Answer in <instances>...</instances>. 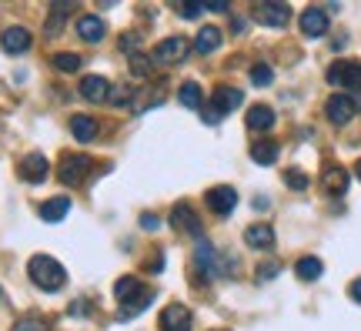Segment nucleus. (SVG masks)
I'll use <instances>...</instances> for the list:
<instances>
[{
    "label": "nucleus",
    "mask_w": 361,
    "mask_h": 331,
    "mask_svg": "<svg viewBox=\"0 0 361 331\" xmlns=\"http://www.w3.org/2000/svg\"><path fill=\"white\" fill-rule=\"evenodd\" d=\"M77 34H80V41H87V44H97V41H101V37L107 34V27H104V20H101V17L84 14L80 20H77Z\"/></svg>",
    "instance_id": "nucleus-18"
},
{
    "label": "nucleus",
    "mask_w": 361,
    "mask_h": 331,
    "mask_svg": "<svg viewBox=\"0 0 361 331\" xmlns=\"http://www.w3.org/2000/svg\"><path fill=\"white\" fill-rule=\"evenodd\" d=\"M191 311L184 304H167L161 311V331H191Z\"/></svg>",
    "instance_id": "nucleus-10"
},
{
    "label": "nucleus",
    "mask_w": 361,
    "mask_h": 331,
    "mask_svg": "<svg viewBox=\"0 0 361 331\" xmlns=\"http://www.w3.org/2000/svg\"><path fill=\"white\" fill-rule=\"evenodd\" d=\"M348 295H351L355 301H361V278H358V281H351V288H348Z\"/></svg>",
    "instance_id": "nucleus-37"
},
{
    "label": "nucleus",
    "mask_w": 361,
    "mask_h": 331,
    "mask_svg": "<svg viewBox=\"0 0 361 331\" xmlns=\"http://www.w3.org/2000/svg\"><path fill=\"white\" fill-rule=\"evenodd\" d=\"M301 34L304 37H325L328 34V14L321 7H304L301 10Z\"/></svg>",
    "instance_id": "nucleus-9"
},
{
    "label": "nucleus",
    "mask_w": 361,
    "mask_h": 331,
    "mask_svg": "<svg viewBox=\"0 0 361 331\" xmlns=\"http://www.w3.org/2000/svg\"><path fill=\"white\" fill-rule=\"evenodd\" d=\"M201 84L197 80H184L180 84V90H178V101H180V107H187V111H197L201 107Z\"/></svg>",
    "instance_id": "nucleus-23"
},
{
    "label": "nucleus",
    "mask_w": 361,
    "mask_h": 331,
    "mask_svg": "<svg viewBox=\"0 0 361 331\" xmlns=\"http://www.w3.org/2000/svg\"><path fill=\"white\" fill-rule=\"evenodd\" d=\"M71 131H74L77 141H94V134H97V120L87 118V114H77V118H71Z\"/></svg>",
    "instance_id": "nucleus-24"
},
{
    "label": "nucleus",
    "mask_w": 361,
    "mask_h": 331,
    "mask_svg": "<svg viewBox=\"0 0 361 331\" xmlns=\"http://www.w3.org/2000/svg\"><path fill=\"white\" fill-rule=\"evenodd\" d=\"M54 67H57V71H64V74H77V71H80V54L60 50V54H54Z\"/></svg>",
    "instance_id": "nucleus-27"
},
{
    "label": "nucleus",
    "mask_w": 361,
    "mask_h": 331,
    "mask_svg": "<svg viewBox=\"0 0 361 331\" xmlns=\"http://www.w3.org/2000/svg\"><path fill=\"white\" fill-rule=\"evenodd\" d=\"M218 47H221V30L211 27V24L197 30V37H194V50H197V54H214Z\"/></svg>",
    "instance_id": "nucleus-20"
},
{
    "label": "nucleus",
    "mask_w": 361,
    "mask_h": 331,
    "mask_svg": "<svg viewBox=\"0 0 361 331\" xmlns=\"http://www.w3.org/2000/svg\"><path fill=\"white\" fill-rule=\"evenodd\" d=\"M355 111H358V104H355L348 94H331L328 104H325V114H328V120H331V124H338V127L355 118Z\"/></svg>",
    "instance_id": "nucleus-7"
},
{
    "label": "nucleus",
    "mask_w": 361,
    "mask_h": 331,
    "mask_svg": "<svg viewBox=\"0 0 361 331\" xmlns=\"http://www.w3.org/2000/svg\"><path fill=\"white\" fill-rule=\"evenodd\" d=\"M244 241H248V248H255V251H271V248H274V227L251 225L244 231Z\"/></svg>",
    "instance_id": "nucleus-17"
},
{
    "label": "nucleus",
    "mask_w": 361,
    "mask_h": 331,
    "mask_svg": "<svg viewBox=\"0 0 361 331\" xmlns=\"http://www.w3.org/2000/svg\"><path fill=\"white\" fill-rule=\"evenodd\" d=\"M201 10H204L201 3H184V7H180V17H197Z\"/></svg>",
    "instance_id": "nucleus-35"
},
{
    "label": "nucleus",
    "mask_w": 361,
    "mask_h": 331,
    "mask_svg": "<svg viewBox=\"0 0 361 331\" xmlns=\"http://www.w3.org/2000/svg\"><path fill=\"white\" fill-rule=\"evenodd\" d=\"M0 47H3L7 54H24V50L30 47L27 27H3V34H0Z\"/></svg>",
    "instance_id": "nucleus-15"
},
{
    "label": "nucleus",
    "mask_w": 361,
    "mask_h": 331,
    "mask_svg": "<svg viewBox=\"0 0 361 331\" xmlns=\"http://www.w3.org/2000/svg\"><path fill=\"white\" fill-rule=\"evenodd\" d=\"M208 10H214V14H225L227 3H225V0H214V3H208Z\"/></svg>",
    "instance_id": "nucleus-38"
},
{
    "label": "nucleus",
    "mask_w": 361,
    "mask_h": 331,
    "mask_svg": "<svg viewBox=\"0 0 361 331\" xmlns=\"http://www.w3.org/2000/svg\"><path fill=\"white\" fill-rule=\"evenodd\" d=\"M71 10V3H57L54 7V14H50V20H47V34L54 37V34H60V24H64V14Z\"/></svg>",
    "instance_id": "nucleus-30"
},
{
    "label": "nucleus",
    "mask_w": 361,
    "mask_h": 331,
    "mask_svg": "<svg viewBox=\"0 0 361 331\" xmlns=\"http://www.w3.org/2000/svg\"><path fill=\"white\" fill-rule=\"evenodd\" d=\"M248 127H251V131H268L271 124H274V111H271L268 104H255L251 107V111H248Z\"/></svg>",
    "instance_id": "nucleus-21"
},
{
    "label": "nucleus",
    "mask_w": 361,
    "mask_h": 331,
    "mask_svg": "<svg viewBox=\"0 0 361 331\" xmlns=\"http://www.w3.org/2000/svg\"><path fill=\"white\" fill-rule=\"evenodd\" d=\"M10 331H47L41 321H34V318H24V321H17Z\"/></svg>",
    "instance_id": "nucleus-32"
},
{
    "label": "nucleus",
    "mask_w": 361,
    "mask_h": 331,
    "mask_svg": "<svg viewBox=\"0 0 361 331\" xmlns=\"http://www.w3.org/2000/svg\"><path fill=\"white\" fill-rule=\"evenodd\" d=\"M271 80H274V71H271L268 64H255V67H251V84H255V87H268Z\"/></svg>",
    "instance_id": "nucleus-28"
},
{
    "label": "nucleus",
    "mask_w": 361,
    "mask_h": 331,
    "mask_svg": "<svg viewBox=\"0 0 361 331\" xmlns=\"http://www.w3.org/2000/svg\"><path fill=\"white\" fill-rule=\"evenodd\" d=\"M80 94H84L87 101H94V104H101V101H111V84H107V77L90 74L80 80Z\"/></svg>",
    "instance_id": "nucleus-16"
},
{
    "label": "nucleus",
    "mask_w": 361,
    "mask_h": 331,
    "mask_svg": "<svg viewBox=\"0 0 361 331\" xmlns=\"http://www.w3.org/2000/svg\"><path fill=\"white\" fill-rule=\"evenodd\" d=\"M251 157L264 167L274 164V161H278V144H274V141H255V144H251Z\"/></svg>",
    "instance_id": "nucleus-25"
},
{
    "label": "nucleus",
    "mask_w": 361,
    "mask_h": 331,
    "mask_svg": "<svg viewBox=\"0 0 361 331\" xmlns=\"http://www.w3.org/2000/svg\"><path fill=\"white\" fill-rule=\"evenodd\" d=\"M87 311V304L84 301H77V304H71V315H84Z\"/></svg>",
    "instance_id": "nucleus-39"
},
{
    "label": "nucleus",
    "mask_w": 361,
    "mask_h": 331,
    "mask_svg": "<svg viewBox=\"0 0 361 331\" xmlns=\"http://www.w3.org/2000/svg\"><path fill=\"white\" fill-rule=\"evenodd\" d=\"M27 274H30V281H34L37 288H44V291H57V288H64V281H67L60 261H54V258H47V255L30 258Z\"/></svg>",
    "instance_id": "nucleus-1"
},
{
    "label": "nucleus",
    "mask_w": 361,
    "mask_h": 331,
    "mask_svg": "<svg viewBox=\"0 0 361 331\" xmlns=\"http://www.w3.org/2000/svg\"><path fill=\"white\" fill-rule=\"evenodd\" d=\"M321 271H325V265H321L318 258H301L298 265H295V274H298L301 281H318Z\"/></svg>",
    "instance_id": "nucleus-26"
},
{
    "label": "nucleus",
    "mask_w": 361,
    "mask_h": 331,
    "mask_svg": "<svg viewBox=\"0 0 361 331\" xmlns=\"http://www.w3.org/2000/svg\"><path fill=\"white\" fill-rule=\"evenodd\" d=\"M328 84L334 87H361V64L355 60H334L328 67Z\"/></svg>",
    "instance_id": "nucleus-5"
},
{
    "label": "nucleus",
    "mask_w": 361,
    "mask_h": 331,
    "mask_svg": "<svg viewBox=\"0 0 361 331\" xmlns=\"http://www.w3.org/2000/svg\"><path fill=\"white\" fill-rule=\"evenodd\" d=\"M274 274H278V265L268 261V265H261V268H257V281H271Z\"/></svg>",
    "instance_id": "nucleus-33"
},
{
    "label": "nucleus",
    "mask_w": 361,
    "mask_h": 331,
    "mask_svg": "<svg viewBox=\"0 0 361 331\" xmlns=\"http://www.w3.org/2000/svg\"><path fill=\"white\" fill-rule=\"evenodd\" d=\"M94 167V161H90L87 154H71V157H64L60 161V167H57V178H60V184H80V181L87 178V171Z\"/></svg>",
    "instance_id": "nucleus-4"
},
{
    "label": "nucleus",
    "mask_w": 361,
    "mask_h": 331,
    "mask_svg": "<svg viewBox=\"0 0 361 331\" xmlns=\"http://www.w3.org/2000/svg\"><path fill=\"white\" fill-rule=\"evenodd\" d=\"M150 298H154V295H141V298L137 301H131V304H124V308H120V318H124V321H127V318H134V315H141V311H144V308H148L150 304Z\"/></svg>",
    "instance_id": "nucleus-29"
},
{
    "label": "nucleus",
    "mask_w": 361,
    "mask_h": 331,
    "mask_svg": "<svg viewBox=\"0 0 361 331\" xmlns=\"http://www.w3.org/2000/svg\"><path fill=\"white\" fill-rule=\"evenodd\" d=\"M355 174H358V178H361V161H358V164H355Z\"/></svg>",
    "instance_id": "nucleus-40"
},
{
    "label": "nucleus",
    "mask_w": 361,
    "mask_h": 331,
    "mask_svg": "<svg viewBox=\"0 0 361 331\" xmlns=\"http://www.w3.org/2000/svg\"><path fill=\"white\" fill-rule=\"evenodd\" d=\"M184 57H187V41L184 37H167V41H161V44L150 50V64H157V67L180 64Z\"/></svg>",
    "instance_id": "nucleus-3"
},
{
    "label": "nucleus",
    "mask_w": 361,
    "mask_h": 331,
    "mask_svg": "<svg viewBox=\"0 0 361 331\" xmlns=\"http://www.w3.org/2000/svg\"><path fill=\"white\" fill-rule=\"evenodd\" d=\"M241 101H244V97H241L238 87H218L214 90V97H211L208 111H204V120H208V124H221Z\"/></svg>",
    "instance_id": "nucleus-2"
},
{
    "label": "nucleus",
    "mask_w": 361,
    "mask_h": 331,
    "mask_svg": "<svg viewBox=\"0 0 361 331\" xmlns=\"http://www.w3.org/2000/svg\"><path fill=\"white\" fill-rule=\"evenodd\" d=\"M67 211H71V201H67V197H50V201L41 204V218L50 221V225H57V221H64Z\"/></svg>",
    "instance_id": "nucleus-22"
},
{
    "label": "nucleus",
    "mask_w": 361,
    "mask_h": 331,
    "mask_svg": "<svg viewBox=\"0 0 361 331\" xmlns=\"http://www.w3.org/2000/svg\"><path fill=\"white\" fill-rule=\"evenodd\" d=\"M171 225L178 227V231H184V234H191V238L201 241V218L194 214V208L187 204V201H180V204H174V211H171Z\"/></svg>",
    "instance_id": "nucleus-6"
},
{
    "label": "nucleus",
    "mask_w": 361,
    "mask_h": 331,
    "mask_svg": "<svg viewBox=\"0 0 361 331\" xmlns=\"http://www.w3.org/2000/svg\"><path fill=\"white\" fill-rule=\"evenodd\" d=\"M114 295H118L120 308H124V304H131V301H137L141 295H148V288L141 285L137 278H131V274H127V278H120L118 285H114Z\"/></svg>",
    "instance_id": "nucleus-19"
},
{
    "label": "nucleus",
    "mask_w": 361,
    "mask_h": 331,
    "mask_svg": "<svg viewBox=\"0 0 361 331\" xmlns=\"http://www.w3.org/2000/svg\"><path fill=\"white\" fill-rule=\"evenodd\" d=\"M137 44H141V37H137V34H131V37L124 34V37H120V50H134Z\"/></svg>",
    "instance_id": "nucleus-34"
},
{
    "label": "nucleus",
    "mask_w": 361,
    "mask_h": 331,
    "mask_svg": "<svg viewBox=\"0 0 361 331\" xmlns=\"http://www.w3.org/2000/svg\"><path fill=\"white\" fill-rule=\"evenodd\" d=\"M285 184H291L295 191H304L308 188V174L304 171H285Z\"/></svg>",
    "instance_id": "nucleus-31"
},
{
    "label": "nucleus",
    "mask_w": 361,
    "mask_h": 331,
    "mask_svg": "<svg viewBox=\"0 0 361 331\" xmlns=\"http://www.w3.org/2000/svg\"><path fill=\"white\" fill-rule=\"evenodd\" d=\"M141 227H144V231H157L161 221H157V218H150V214H144V218H141Z\"/></svg>",
    "instance_id": "nucleus-36"
},
{
    "label": "nucleus",
    "mask_w": 361,
    "mask_h": 331,
    "mask_svg": "<svg viewBox=\"0 0 361 331\" xmlns=\"http://www.w3.org/2000/svg\"><path fill=\"white\" fill-rule=\"evenodd\" d=\"M194 268L201 271L204 278H218V268H221V265H218V251H214L204 238L194 244Z\"/></svg>",
    "instance_id": "nucleus-12"
},
{
    "label": "nucleus",
    "mask_w": 361,
    "mask_h": 331,
    "mask_svg": "<svg viewBox=\"0 0 361 331\" xmlns=\"http://www.w3.org/2000/svg\"><path fill=\"white\" fill-rule=\"evenodd\" d=\"M255 17L264 24V27H288L291 7H288V3H278V0H268V3H257Z\"/></svg>",
    "instance_id": "nucleus-8"
},
{
    "label": "nucleus",
    "mask_w": 361,
    "mask_h": 331,
    "mask_svg": "<svg viewBox=\"0 0 361 331\" xmlns=\"http://www.w3.org/2000/svg\"><path fill=\"white\" fill-rule=\"evenodd\" d=\"M47 171H50V164H47L44 154H27V157L20 161V178L30 181V184H41V181L47 178Z\"/></svg>",
    "instance_id": "nucleus-14"
},
{
    "label": "nucleus",
    "mask_w": 361,
    "mask_h": 331,
    "mask_svg": "<svg viewBox=\"0 0 361 331\" xmlns=\"http://www.w3.org/2000/svg\"><path fill=\"white\" fill-rule=\"evenodd\" d=\"M234 204H238V191L234 188H227V184H221V188H211L208 191V208L214 211V214H231L234 211Z\"/></svg>",
    "instance_id": "nucleus-11"
},
{
    "label": "nucleus",
    "mask_w": 361,
    "mask_h": 331,
    "mask_svg": "<svg viewBox=\"0 0 361 331\" xmlns=\"http://www.w3.org/2000/svg\"><path fill=\"white\" fill-rule=\"evenodd\" d=\"M321 184L328 188V195H345L348 184H351V174L341 164H328L321 171Z\"/></svg>",
    "instance_id": "nucleus-13"
}]
</instances>
